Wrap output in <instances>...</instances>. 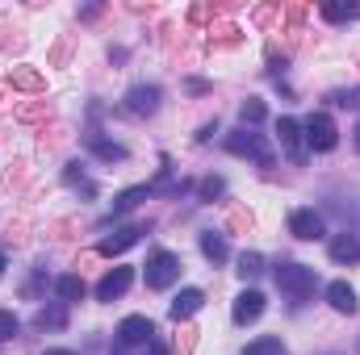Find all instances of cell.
<instances>
[{
	"instance_id": "obj_29",
	"label": "cell",
	"mask_w": 360,
	"mask_h": 355,
	"mask_svg": "<svg viewBox=\"0 0 360 355\" xmlns=\"http://www.w3.org/2000/svg\"><path fill=\"white\" fill-rule=\"evenodd\" d=\"M46 355H76V351H46Z\"/></svg>"
},
{
	"instance_id": "obj_17",
	"label": "cell",
	"mask_w": 360,
	"mask_h": 355,
	"mask_svg": "<svg viewBox=\"0 0 360 355\" xmlns=\"http://www.w3.org/2000/svg\"><path fill=\"white\" fill-rule=\"evenodd\" d=\"M55 293H59V301H63V305H72V301H84V293H89V288H84V280H80V276H59V280H55Z\"/></svg>"
},
{
	"instance_id": "obj_14",
	"label": "cell",
	"mask_w": 360,
	"mask_h": 355,
	"mask_svg": "<svg viewBox=\"0 0 360 355\" xmlns=\"http://www.w3.org/2000/svg\"><path fill=\"white\" fill-rule=\"evenodd\" d=\"M319 13H323L331 25H344V21H356V17H360V4H356V0H327Z\"/></svg>"
},
{
	"instance_id": "obj_21",
	"label": "cell",
	"mask_w": 360,
	"mask_h": 355,
	"mask_svg": "<svg viewBox=\"0 0 360 355\" xmlns=\"http://www.w3.org/2000/svg\"><path fill=\"white\" fill-rule=\"evenodd\" d=\"M201 251H205V260L222 264V260H226V239H222V234H201Z\"/></svg>"
},
{
	"instance_id": "obj_25",
	"label": "cell",
	"mask_w": 360,
	"mask_h": 355,
	"mask_svg": "<svg viewBox=\"0 0 360 355\" xmlns=\"http://www.w3.org/2000/svg\"><path fill=\"white\" fill-rule=\"evenodd\" d=\"M63 322H68V318H63V309H42V314H38V326H42V330H46V326H55V330H59Z\"/></svg>"
},
{
	"instance_id": "obj_5",
	"label": "cell",
	"mask_w": 360,
	"mask_h": 355,
	"mask_svg": "<svg viewBox=\"0 0 360 355\" xmlns=\"http://www.w3.org/2000/svg\"><path fill=\"white\" fill-rule=\"evenodd\" d=\"M180 276V260L172 251H155L147 260V288H172Z\"/></svg>"
},
{
	"instance_id": "obj_7",
	"label": "cell",
	"mask_w": 360,
	"mask_h": 355,
	"mask_svg": "<svg viewBox=\"0 0 360 355\" xmlns=\"http://www.w3.org/2000/svg\"><path fill=\"white\" fill-rule=\"evenodd\" d=\"M143 234H147V226H122V230H113L109 239H101V247H96V251L113 260V255H122V251H130V247H134V243H139Z\"/></svg>"
},
{
	"instance_id": "obj_1",
	"label": "cell",
	"mask_w": 360,
	"mask_h": 355,
	"mask_svg": "<svg viewBox=\"0 0 360 355\" xmlns=\"http://www.w3.org/2000/svg\"><path fill=\"white\" fill-rule=\"evenodd\" d=\"M314 284H319L314 267H306V264H281L276 267V288L285 297H293V301H306L314 293Z\"/></svg>"
},
{
	"instance_id": "obj_27",
	"label": "cell",
	"mask_w": 360,
	"mask_h": 355,
	"mask_svg": "<svg viewBox=\"0 0 360 355\" xmlns=\"http://www.w3.org/2000/svg\"><path fill=\"white\" fill-rule=\"evenodd\" d=\"M231 226H239V230H243V226H252V217H248L243 209H235V213H231Z\"/></svg>"
},
{
	"instance_id": "obj_9",
	"label": "cell",
	"mask_w": 360,
	"mask_h": 355,
	"mask_svg": "<svg viewBox=\"0 0 360 355\" xmlns=\"http://www.w3.org/2000/svg\"><path fill=\"white\" fill-rule=\"evenodd\" d=\"M289 230H293L302 243H314V239H323V217H319L314 209H293V213H289Z\"/></svg>"
},
{
	"instance_id": "obj_15",
	"label": "cell",
	"mask_w": 360,
	"mask_h": 355,
	"mask_svg": "<svg viewBox=\"0 0 360 355\" xmlns=\"http://www.w3.org/2000/svg\"><path fill=\"white\" fill-rule=\"evenodd\" d=\"M84 142H89L92 155L105 159V163H122V159H126V147H117V142H109V138H101V134H89Z\"/></svg>"
},
{
	"instance_id": "obj_26",
	"label": "cell",
	"mask_w": 360,
	"mask_h": 355,
	"mask_svg": "<svg viewBox=\"0 0 360 355\" xmlns=\"http://www.w3.org/2000/svg\"><path fill=\"white\" fill-rule=\"evenodd\" d=\"M222 188H226V184H222L218 176L201 180V196H205V201H214V196H222Z\"/></svg>"
},
{
	"instance_id": "obj_12",
	"label": "cell",
	"mask_w": 360,
	"mask_h": 355,
	"mask_svg": "<svg viewBox=\"0 0 360 355\" xmlns=\"http://www.w3.org/2000/svg\"><path fill=\"white\" fill-rule=\"evenodd\" d=\"M327 301H331V309H335V314H356V309H360L356 288H352L348 280H331V284H327Z\"/></svg>"
},
{
	"instance_id": "obj_30",
	"label": "cell",
	"mask_w": 360,
	"mask_h": 355,
	"mask_svg": "<svg viewBox=\"0 0 360 355\" xmlns=\"http://www.w3.org/2000/svg\"><path fill=\"white\" fill-rule=\"evenodd\" d=\"M0 276H4V251H0Z\"/></svg>"
},
{
	"instance_id": "obj_23",
	"label": "cell",
	"mask_w": 360,
	"mask_h": 355,
	"mask_svg": "<svg viewBox=\"0 0 360 355\" xmlns=\"http://www.w3.org/2000/svg\"><path fill=\"white\" fill-rule=\"evenodd\" d=\"M243 355H289V351L281 347V339H256V343H252Z\"/></svg>"
},
{
	"instance_id": "obj_31",
	"label": "cell",
	"mask_w": 360,
	"mask_h": 355,
	"mask_svg": "<svg viewBox=\"0 0 360 355\" xmlns=\"http://www.w3.org/2000/svg\"><path fill=\"white\" fill-rule=\"evenodd\" d=\"M356 147H360V126H356Z\"/></svg>"
},
{
	"instance_id": "obj_2",
	"label": "cell",
	"mask_w": 360,
	"mask_h": 355,
	"mask_svg": "<svg viewBox=\"0 0 360 355\" xmlns=\"http://www.w3.org/2000/svg\"><path fill=\"white\" fill-rule=\"evenodd\" d=\"M226 151H231V155H243V159H256L260 168H272L269 142H264L260 134H252V130H235V134H226Z\"/></svg>"
},
{
	"instance_id": "obj_18",
	"label": "cell",
	"mask_w": 360,
	"mask_h": 355,
	"mask_svg": "<svg viewBox=\"0 0 360 355\" xmlns=\"http://www.w3.org/2000/svg\"><path fill=\"white\" fill-rule=\"evenodd\" d=\"M147 196H151V184H139V188H126V192H122V196L113 201V217H122V213H130V209H134L139 201H147Z\"/></svg>"
},
{
	"instance_id": "obj_22",
	"label": "cell",
	"mask_w": 360,
	"mask_h": 355,
	"mask_svg": "<svg viewBox=\"0 0 360 355\" xmlns=\"http://www.w3.org/2000/svg\"><path fill=\"white\" fill-rule=\"evenodd\" d=\"M264 113H269V109H264V100H256V96L239 105V117H243V126H260V121H264Z\"/></svg>"
},
{
	"instance_id": "obj_6",
	"label": "cell",
	"mask_w": 360,
	"mask_h": 355,
	"mask_svg": "<svg viewBox=\"0 0 360 355\" xmlns=\"http://www.w3.org/2000/svg\"><path fill=\"white\" fill-rule=\"evenodd\" d=\"M130 284H134V267H113V272L101 276V284H96V301H117Z\"/></svg>"
},
{
	"instance_id": "obj_28",
	"label": "cell",
	"mask_w": 360,
	"mask_h": 355,
	"mask_svg": "<svg viewBox=\"0 0 360 355\" xmlns=\"http://www.w3.org/2000/svg\"><path fill=\"white\" fill-rule=\"evenodd\" d=\"M147 355H168V347H164V343H160V339H155V343H151V347H147Z\"/></svg>"
},
{
	"instance_id": "obj_24",
	"label": "cell",
	"mask_w": 360,
	"mask_h": 355,
	"mask_svg": "<svg viewBox=\"0 0 360 355\" xmlns=\"http://www.w3.org/2000/svg\"><path fill=\"white\" fill-rule=\"evenodd\" d=\"M17 330H21V326H17V318H13L8 309H0V343H8V339H17Z\"/></svg>"
},
{
	"instance_id": "obj_16",
	"label": "cell",
	"mask_w": 360,
	"mask_h": 355,
	"mask_svg": "<svg viewBox=\"0 0 360 355\" xmlns=\"http://www.w3.org/2000/svg\"><path fill=\"white\" fill-rule=\"evenodd\" d=\"M331 260H335V264H360V243L352 234L331 239Z\"/></svg>"
},
{
	"instance_id": "obj_4",
	"label": "cell",
	"mask_w": 360,
	"mask_h": 355,
	"mask_svg": "<svg viewBox=\"0 0 360 355\" xmlns=\"http://www.w3.org/2000/svg\"><path fill=\"white\" fill-rule=\"evenodd\" d=\"M117 343H122V347H151V343H155V322L143 318V314L122 318V326H117Z\"/></svg>"
},
{
	"instance_id": "obj_8",
	"label": "cell",
	"mask_w": 360,
	"mask_h": 355,
	"mask_svg": "<svg viewBox=\"0 0 360 355\" xmlns=\"http://www.w3.org/2000/svg\"><path fill=\"white\" fill-rule=\"evenodd\" d=\"M235 322L239 326H248V322H260V314H264V293L260 288H243L239 297H235Z\"/></svg>"
},
{
	"instance_id": "obj_13",
	"label": "cell",
	"mask_w": 360,
	"mask_h": 355,
	"mask_svg": "<svg viewBox=\"0 0 360 355\" xmlns=\"http://www.w3.org/2000/svg\"><path fill=\"white\" fill-rule=\"evenodd\" d=\"M201 305H205V293H201V288H184V293H176V301H172L168 314H172V322H184V318H193Z\"/></svg>"
},
{
	"instance_id": "obj_3",
	"label": "cell",
	"mask_w": 360,
	"mask_h": 355,
	"mask_svg": "<svg viewBox=\"0 0 360 355\" xmlns=\"http://www.w3.org/2000/svg\"><path fill=\"white\" fill-rule=\"evenodd\" d=\"M302 138H306V147H310V151H335L340 130H335V121H331L327 113H310V117H306V126H302Z\"/></svg>"
},
{
	"instance_id": "obj_20",
	"label": "cell",
	"mask_w": 360,
	"mask_h": 355,
	"mask_svg": "<svg viewBox=\"0 0 360 355\" xmlns=\"http://www.w3.org/2000/svg\"><path fill=\"white\" fill-rule=\"evenodd\" d=\"M235 272H239L243 280H256V276L264 272V255H260V251H243V255H239V267H235Z\"/></svg>"
},
{
	"instance_id": "obj_19",
	"label": "cell",
	"mask_w": 360,
	"mask_h": 355,
	"mask_svg": "<svg viewBox=\"0 0 360 355\" xmlns=\"http://www.w3.org/2000/svg\"><path fill=\"white\" fill-rule=\"evenodd\" d=\"M8 84H13V88H25V92H42L46 88V80H42L38 72H30V67H13Z\"/></svg>"
},
{
	"instance_id": "obj_11",
	"label": "cell",
	"mask_w": 360,
	"mask_h": 355,
	"mask_svg": "<svg viewBox=\"0 0 360 355\" xmlns=\"http://www.w3.org/2000/svg\"><path fill=\"white\" fill-rule=\"evenodd\" d=\"M276 138H281V147L289 151V159H302V155H306V138H302V126H297L293 117H281V121H276Z\"/></svg>"
},
{
	"instance_id": "obj_10",
	"label": "cell",
	"mask_w": 360,
	"mask_h": 355,
	"mask_svg": "<svg viewBox=\"0 0 360 355\" xmlns=\"http://www.w3.org/2000/svg\"><path fill=\"white\" fill-rule=\"evenodd\" d=\"M126 109L139 113V117H151L160 109V88L155 84H134V88L126 92Z\"/></svg>"
}]
</instances>
